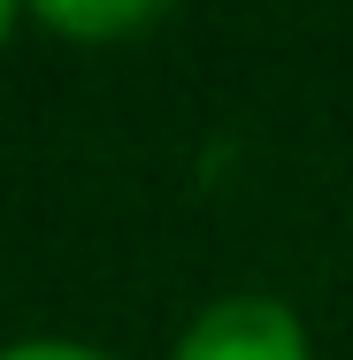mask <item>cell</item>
Listing matches in <instances>:
<instances>
[{"instance_id":"6da1fadb","label":"cell","mask_w":353,"mask_h":360,"mask_svg":"<svg viewBox=\"0 0 353 360\" xmlns=\"http://www.w3.org/2000/svg\"><path fill=\"white\" fill-rule=\"evenodd\" d=\"M177 360H307V338L277 299H215L185 330Z\"/></svg>"},{"instance_id":"7a4b0ae2","label":"cell","mask_w":353,"mask_h":360,"mask_svg":"<svg viewBox=\"0 0 353 360\" xmlns=\"http://www.w3.org/2000/svg\"><path fill=\"white\" fill-rule=\"evenodd\" d=\"M54 31H77V39H116V31H139L154 23V8H47Z\"/></svg>"},{"instance_id":"3957f363","label":"cell","mask_w":353,"mask_h":360,"mask_svg":"<svg viewBox=\"0 0 353 360\" xmlns=\"http://www.w3.org/2000/svg\"><path fill=\"white\" fill-rule=\"evenodd\" d=\"M0 360H108V353H85V345H62V338H31V345H8Z\"/></svg>"},{"instance_id":"277c9868","label":"cell","mask_w":353,"mask_h":360,"mask_svg":"<svg viewBox=\"0 0 353 360\" xmlns=\"http://www.w3.org/2000/svg\"><path fill=\"white\" fill-rule=\"evenodd\" d=\"M8 23H16V8H0V39H8Z\"/></svg>"}]
</instances>
